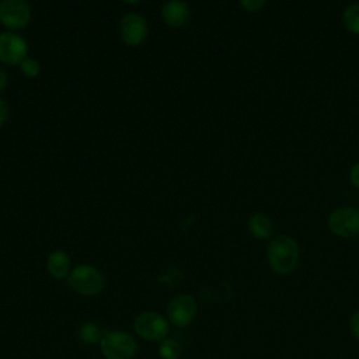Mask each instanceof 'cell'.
Wrapping results in <instances>:
<instances>
[{"instance_id": "cell-18", "label": "cell", "mask_w": 359, "mask_h": 359, "mask_svg": "<svg viewBox=\"0 0 359 359\" xmlns=\"http://www.w3.org/2000/svg\"><path fill=\"white\" fill-rule=\"evenodd\" d=\"M349 330L352 335L359 341V310H356L349 320Z\"/></svg>"}, {"instance_id": "cell-10", "label": "cell", "mask_w": 359, "mask_h": 359, "mask_svg": "<svg viewBox=\"0 0 359 359\" xmlns=\"http://www.w3.org/2000/svg\"><path fill=\"white\" fill-rule=\"evenodd\" d=\"M161 17L172 28L185 27L191 18V8L185 1L170 0L161 7Z\"/></svg>"}, {"instance_id": "cell-20", "label": "cell", "mask_w": 359, "mask_h": 359, "mask_svg": "<svg viewBox=\"0 0 359 359\" xmlns=\"http://www.w3.org/2000/svg\"><path fill=\"white\" fill-rule=\"evenodd\" d=\"M8 112H10L8 104L0 97V126H3L8 119Z\"/></svg>"}, {"instance_id": "cell-8", "label": "cell", "mask_w": 359, "mask_h": 359, "mask_svg": "<svg viewBox=\"0 0 359 359\" xmlns=\"http://www.w3.org/2000/svg\"><path fill=\"white\" fill-rule=\"evenodd\" d=\"M28 55L25 39L11 31L0 32V62L8 66L21 65Z\"/></svg>"}, {"instance_id": "cell-5", "label": "cell", "mask_w": 359, "mask_h": 359, "mask_svg": "<svg viewBox=\"0 0 359 359\" xmlns=\"http://www.w3.org/2000/svg\"><path fill=\"white\" fill-rule=\"evenodd\" d=\"M330 231L342 238H353L359 234V210L353 206H339L327 217Z\"/></svg>"}, {"instance_id": "cell-17", "label": "cell", "mask_w": 359, "mask_h": 359, "mask_svg": "<svg viewBox=\"0 0 359 359\" xmlns=\"http://www.w3.org/2000/svg\"><path fill=\"white\" fill-rule=\"evenodd\" d=\"M266 1L265 0H241L240 6L248 11V13H257L261 11L265 7Z\"/></svg>"}, {"instance_id": "cell-3", "label": "cell", "mask_w": 359, "mask_h": 359, "mask_svg": "<svg viewBox=\"0 0 359 359\" xmlns=\"http://www.w3.org/2000/svg\"><path fill=\"white\" fill-rule=\"evenodd\" d=\"M67 283L76 293L90 297L102 292L105 287V278L98 268L81 264L72 269Z\"/></svg>"}, {"instance_id": "cell-21", "label": "cell", "mask_w": 359, "mask_h": 359, "mask_svg": "<svg viewBox=\"0 0 359 359\" xmlns=\"http://www.w3.org/2000/svg\"><path fill=\"white\" fill-rule=\"evenodd\" d=\"M7 81H8V77H7V73L3 67H0V93L6 88L7 86Z\"/></svg>"}, {"instance_id": "cell-15", "label": "cell", "mask_w": 359, "mask_h": 359, "mask_svg": "<svg viewBox=\"0 0 359 359\" xmlns=\"http://www.w3.org/2000/svg\"><path fill=\"white\" fill-rule=\"evenodd\" d=\"M182 353L181 345L171 338H165L158 344V356L161 359H180Z\"/></svg>"}, {"instance_id": "cell-14", "label": "cell", "mask_w": 359, "mask_h": 359, "mask_svg": "<svg viewBox=\"0 0 359 359\" xmlns=\"http://www.w3.org/2000/svg\"><path fill=\"white\" fill-rule=\"evenodd\" d=\"M342 24L351 34H359V3H352L344 10Z\"/></svg>"}, {"instance_id": "cell-7", "label": "cell", "mask_w": 359, "mask_h": 359, "mask_svg": "<svg viewBox=\"0 0 359 359\" xmlns=\"http://www.w3.org/2000/svg\"><path fill=\"white\" fill-rule=\"evenodd\" d=\"M32 17L31 6L24 0L0 1V22L10 29L25 28Z\"/></svg>"}, {"instance_id": "cell-11", "label": "cell", "mask_w": 359, "mask_h": 359, "mask_svg": "<svg viewBox=\"0 0 359 359\" xmlns=\"http://www.w3.org/2000/svg\"><path fill=\"white\" fill-rule=\"evenodd\" d=\"M46 269L52 278L66 279L72 272V259L65 251L55 250L46 258Z\"/></svg>"}, {"instance_id": "cell-19", "label": "cell", "mask_w": 359, "mask_h": 359, "mask_svg": "<svg viewBox=\"0 0 359 359\" xmlns=\"http://www.w3.org/2000/svg\"><path fill=\"white\" fill-rule=\"evenodd\" d=\"M349 181L355 188H359V161H356L349 170Z\"/></svg>"}, {"instance_id": "cell-13", "label": "cell", "mask_w": 359, "mask_h": 359, "mask_svg": "<svg viewBox=\"0 0 359 359\" xmlns=\"http://www.w3.org/2000/svg\"><path fill=\"white\" fill-rule=\"evenodd\" d=\"M104 331L93 321H86L79 327L77 337L84 345H100Z\"/></svg>"}, {"instance_id": "cell-12", "label": "cell", "mask_w": 359, "mask_h": 359, "mask_svg": "<svg viewBox=\"0 0 359 359\" xmlns=\"http://www.w3.org/2000/svg\"><path fill=\"white\" fill-rule=\"evenodd\" d=\"M247 226H248V231L251 233V236L258 240H268L273 231L272 219L262 212H254L248 217Z\"/></svg>"}, {"instance_id": "cell-9", "label": "cell", "mask_w": 359, "mask_h": 359, "mask_svg": "<svg viewBox=\"0 0 359 359\" xmlns=\"http://www.w3.org/2000/svg\"><path fill=\"white\" fill-rule=\"evenodd\" d=\"M149 34L146 18L139 13H128L119 21V35L129 46L142 45Z\"/></svg>"}, {"instance_id": "cell-16", "label": "cell", "mask_w": 359, "mask_h": 359, "mask_svg": "<svg viewBox=\"0 0 359 359\" xmlns=\"http://www.w3.org/2000/svg\"><path fill=\"white\" fill-rule=\"evenodd\" d=\"M20 69H21V72H22V74H24L25 77L32 79V77H36V76L39 74V72H41V65H39L38 60H35V59H32V57H27V59L20 65Z\"/></svg>"}, {"instance_id": "cell-2", "label": "cell", "mask_w": 359, "mask_h": 359, "mask_svg": "<svg viewBox=\"0 0 359 359\" xmlns=\"http://www.w3.org/2000/svg\"><path fill=\"white\" fill-rule=\"evenodd\" d=\"M98 346L105 359H133L137 353V341L122 330L104 331Z\"/></svg>"}, {"instance_id": "cell-1", "label": "cell", "mask_w": 359, "mask_h": 359, "mask_svg": "<svg viewBox=\"0 0 359 359\" xmlns=\"http://www.w3.org/2000/svg\"><path fill=\"white\" fill-rule=\"evenodd\" d=\"M266 258L271 269L275 273L289 275L299 265L300 247L297 241L287 234L275 236L268 244Z\"/></svg>"}, {"instance_id": "cell-4", "label": "cell", "mask_w": 359, "mask_h": 359, "mask_svg": "<svg viewBox=\"0 0 359 359\" xmlns=\"http://www.w3.org/2000/svg\"><path fill=\"white\" fill-rule=\"evenodd\" d=\"M133 330L142 339L160 344L168 335L170 323L157 311H143L135 317Z\"/></svg>"}, {"instance_id": "cell-6", "label": "cell", "mask_w": 359, "mask_h": 359, "mask_svg": "<svg viewBox=\"0 0 359 359\" xmlns=\"http://www.w3.org/2000/svg\"><path fill=\"white\" fill-rule=\"evenodd\" d=\"M198 314L196 299L189 293L175 294L167 306V320L178 328L188 327Z\"/></svg>"}]
</instances>
